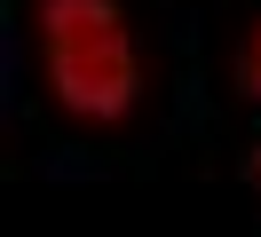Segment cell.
<instances>
[{"label": "cell", "instance_id": "cell-1", "mask_svg": "<svg viewBox=\"0 0 261 237\" xmlns=\"http://www.w3.org/2000/svg\"><path fill=\"white\" fill-rule=\"evenodd\" d=\"M32 63L71 126H127L150 95V63L127 0H32Z\"/></svg>", "mask_w": 261, "mask_h": 237}, {"label": "cell", "instance_id": "cell-3", "mask_svg": "<svg viewBox=\"0 0 261 237\" xmlns=\"http://www.w3.org/2000/svg\"><path fill=\"white\" fill-rule=\"evenodd\" d=\"M253 182H261V150H253Z\"/></svg>", "mask_w": 261, "mask_h": 237}, {"label": "cell", "instance_id": "cell-2", "mask_svg": "<svg viewBox=\"0 0 261 237\" xmlns=\"http://www.w3.org/2000/svg\"><path fill=\"white\" fill-rule=\"evenodd\" d=\"M229 79H238V95H245V103H261V8H253V24H245V40H238Z\"/></svg>", "mask_w": 261, "mask_h": 237}]
</instances>
